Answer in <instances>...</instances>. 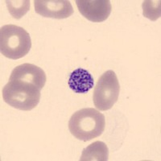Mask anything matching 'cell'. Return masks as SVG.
<instances>
[{
  "label": "cell",
  "instance_id": "9c48e42d",
  "mask_svg": "<svg viewBox=\"0 0 161 161\" xmlns=\"http://www.w3.org/2000/svg\"><path fill=\"white\" fill-rule=\"evenodd\" d=\"M109 149L102 141H96L83 149L80 161H107Z\"/></svg>",
  "mask_w": 161,
  "mask_h": 161
},
{
  "label": "cell",
  "instance_id": "8992f818",
  "mask_svg": "<svg viewBox=\"0 0 161 161\" xmlns=\"http://www.w3.org/2000/svg\"><path fill=\"white\" fill-rule=\"evenodd\" d=\"M76 3L79 12L92 22H103L111 13L112 7L109 0H77Z\"/></svg>",
  "mask_w": 161,
  "mask_h": 161
},
{
  "label": "cell",
  "instance_id": "30bf717a",
  "mask_svg": "<svg viewBox=\"0 0 161 161\" xmlns=\"http://www.w3.org/2000/svg\"><path fill=\"white\" fill-rule=\"evenodd\" d=\"M6 3L10 14L16 19L22 18L30 9L29 0H7Z\"/></svg>",
  "mask_w": 161,
  "mask_h": 161
},
{
  "label": "cell",
  "instance_id": "277c9868",
  "mask_svg": "<svg viewBox=\"0 0 161 161\" xmlns=\"http://www.w3.org/2000/svg\"><path fill=\"white\" fill-rule=\"evenodd\" d=\"M120 86L117 75L113 70L105 72L97 80L93 90V100L96 108L108 110L118 101Z\"/></svg>",
  "mask_w": 161,
  "mask_h": 161
},
{
  "label": "cell",
  "instance_id": "7a4b0ae2",
  "mask_svg": "<svg viewBox=\"0 0 161 161\" xmlns=\"http://www.w3.org/2000/svg\"><path fill=\"white\" fill-rule=\"evenodd\" d=\"M3 98L13 108L28 111L40 103V89L24 80H9L3 90Z\"/></svg>",
  "mask_w": 161,
  "mask_h": 161
},
{
  "label": "cell",
  "instance_id": "6da1fadb",
  "mask_svg": "<svg viewBox=\"0 0 161 161\" xmlns=\"http://www.w3.org/2000/svg\"><path fill=\"white\" fill-rule=\"evenodd\" d=\"M106 126L103 114L93 108L77 110L71 116L69 129L76 139L87 142L103 135Z\"/></svg>",
  "mask_w": 161,
  "mask_h": 161
},
{
  "label": "cell",
  "instance_id": "ba28073f",
  "mask_svg": "<svg viewBox=\"0 0 161 161\" xmlns=\"http://www.w3.org/2000/svg\"><path fill=\"white\" fill-rule=\"evenodd\" d=\"M93 77L90 72L84 69H77L70 74L69 88L76 93H86L93 87Z\"/></svg>",
  "mask_w": 161,
  "mask_h": 161
},
{
  "label": "cell",
  "instance_id": "3957f363",
  "mask_svg": "<svg viewBox=\"0 0 161 161\" xmlns=\"http://www.w3.org/2000/svg\"><path fill=\"white\" fill-rule=\"evenodd\" d=\"M31 48L29 33L21 27L8 24L0 30V51L2 55L12 60L25 57Z\"/></svg>",
  "mask_w": 161,
  "mask_h": 161
},
{
  "label": "cell",
  "instance_id": "8fae6325",
  "mask_svg": "<svg viewBox=\"0 0 161 161\" xmlns=\"http://www.w3.org/2000/svg\"><path fill=\"white\" fill-rule=\"evenodd\" d=\"M160 1H153V0H147L143 1L142 8H143V15L146 18L156 21L160 18L161 15V4Z\"/></svg>",
  "mask_w": 161,
  "mask_h": 161
},
{
  "label": "cell",
  "instance_id": "5b68a950",
  "mask_svg": "<svg viewBox=\"0 0 161 161\" xmlns=\"http://www.w3.org/2000/svg\"><path fill=\"white\" fill-rule=\"evenodd\" d=\"M34 7L37 14L46 18L61 19L73 14V6L68 0H35Z\"/></svg>",
  "mask_w": 161,
  "mask_h": 161
},
{
  "label": "cell",
  "instance_id": "52a82bcc",
  "mask_svg": "<svg viewBox=\"0 0 161 161\" xmlns=\"http://www.w3.org/2000/svg\"><path fill=\"white\" fill-rule=\"evenodd\" d=\"M19 80L31 83L40 90L43 89L47 80L44 70L32 64H20L12 70L9 80Z\"/></svg>",
  "mask_w": 161,
  "mask_h": 161
}]
</instances>
